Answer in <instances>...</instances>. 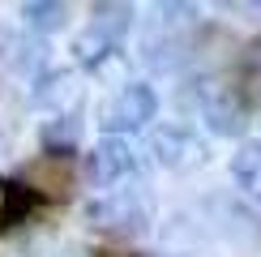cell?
<instances>
[{
    "mask_svg": "<svg viewBox=\"0 0 261 257\" xmlns=\"http://www.w3.org/2000/svg\"><path fill=\"white\" fill-rule=\"evenodd\" d=\"M180 107L201 112V120L210 124V133H219V137H240L248 128V107L240 99V90L227 86V82H219V78H193L180 90Z\"/></svg>",
    "mask_w": 261,
    "mask_h": 257,
    "instance_id": "1",
    "label": "cell"
},
{
    "mask_svg": "<svg viewBox=\"0 0 261 257\" xmlns=\"http://www.w3.org/2000/svg\"><path fill=\"white\" fill-rule=\"evenodd\" d=\"M205 223L214 227V236L240 257H257L261 253V214L248 201H236L227 193H214L205 201Z\"/></svg>",
    "mask_w": 261,
    "mask_h": 257,
    "instance_id": "2",
    "label": "cell"
},
{
    "mask_svg": "<svg viewBox=\"0 0 261 257\" xmlns=\"http://www.w3.org/2000/svg\"><path fill=\"white\" fill-rule=\"evenodd\" d=\"M150 193L133 185V189H112L107 197H94L90 206H86V219L94 223V227L103 232H120V236H133V232H146L150 227Z\"/></svg>",
    "mask_w": 261,
    "mask_h": 257,
    "instance_id": "3",
    "label": "cell"
},
{
    "mask_svg": "<svg viewBox=\"0 0 261 257\" xmlns=\"http://www.w3.org/2000/svg\"><path fill=\"white\" fill-rule=\"evenodd\" d=\"M73 180H77L73 155H51V150H43L35 163L21 167V193H39V197H47V201H64L73 193Z\"/></svg>",
    "mask_w": 261,
    "mask_h": 257,
    "instance_id": "4",
    "label": "cell"
},
{
    "mask_svg": "<svg viewBox=\"0 0 261 257\" xmlns=\"http://www.w3.org/2000/svg\"><path fill=\"white\" fill-rule=\"evenodd\" d=\"M189 39L180 35L176 26H167V21H150L146 35H141V64H146L150 73H176L184 60H189Z\"/></svg>",
    "mask_w": 261,
    "mask_h": 257,
    "instance_id": "5",
    "label": "cell"
},
{
    "mask_svg": "<svg viewBox=\"0 0 261 257\" xmlns=\"http://www.w3.org/2000/svg\"><path fill=\"white\" fill-rule=\"evenodd\" d=\"M154 112H159V94L150 90V86H141V82H128L120 94L107 99L103 124L112 128V137H116V128H141V124H150Z\"/></svg>",
    "mask_w": 261,
    "mask_h": 257,
    "instance_id": "6",
    "label": "cell"
},
{
    "mask_svg": "<svg viewBox=\"0 0 261 257\" xmlns=\"http://www.w3.org/2000/svg\"><path fill=\"white\" fill-rule=\"evenodd\" d=\"M150 150H154V159L163 167H171V171H184V167H193V163L205 159L201 142L193 137V128H184V124H159L154 133H150Z\"/></svg>",
    "mask_w": 261,
    "mask_h": 257,
    "instance_id": "7",
    "label": "cell"
},
{
    "mask_svg": "<svg viewBox=\"0 0 261 257\" xmlns=\"http://www.w3.org/2000/svg\"><path fill=\"white\" fill-rule=\"evenodd\" d=\"M133 167H137L133 146H128L124 137H112V133H107L103 142L94 146V155H90V180H94V185H103V189L128 180V176H133Z\"/></svg>",
    "mask_w": 261,
    "mask_h": 257,
    "instance_id": "8",
    "label": "cell"
},
{
    "mask_svg": "<svg viewBox=\"0 0 261 257\" xmlns=\"http://www.w3.org/2000/svg\"><path fill=\"white\" fill-rule=\"evenodd\" d=\"M47 60V43L30 30L0 26V64H9L13 73H39Z\"/></svg>",
    "mask_w": 261,
    "mask_h": 257,
    "instance_id": "9",
    "label": "cell"
},
{
    "mask_svg": "<svg viewBox=\"0 0 261 257\" xmlns=\"http://www.w3.org/2000/svg\"><path fill=\"white\" fill-rule=\"evenodd\" d=\"M77 73L73 69H51V73H39V86H35V103L39 107H51L56 116L64 112H77Z\"/></svg>",
    "mask_w": 261,
    "mask_h": 257,
    "instance_id": "10",
    "label": "cell"
},
{
    "mask_svg": "<svg viewBox=\"0 0 261 257\" xmlns=\"http://www.w3.org/2000/svg\"><path fill=\"white\" fill-rule=\"evenodd\" d=\"M231 180L253 201H261V142H240V150L231 155Z\"/></svg>",
    "mask_w": 261,
    "mask_h": 257,
    "instance_id": "11",
    "label": "cell"
},
{
    "mask_svg": "<svg viewBox=\"0 0 261 257\" xmlns=\"http://www.w3.org/2000/svg\"><path fill=\"white\" fill-rule=\"evenodd\" d=\"M77 142H82V116L77 112L51 116V120L43 124V150H51V155H73Z\"/></svg>",
    "mask_w": 261,
    "mask_h": 257,
    "instance_id": "12",
    "label": "cell"
},
{
    "mask_svg": "<svg viewBox=\"0 0 261 257\" xmlns=\"http://www.w3.org/2000/svg\"><path fill=\"white\" fill-rule=\"evenodd\" d=\"M21 17H26V26L35 35H56L69 21V5H60V0H30V5H21Z\"/></svg>",
    "mask_w": 261,
    "mask_h": 257,
    "instance_id": "13",
    "label": "cell"
},
{
    "mask_svg": "<svg viewBox=\"0 0 261 257\" xmlns=\"http://www.w3.org/2000/svg\"><path fill=\"white\" fill-rule=\"evenodd\" d=\"M128 26H133V9H128V5H94L90 30H94V35H103L112 47L128 35Z\"/></svg>",
    "mask_w": 261,
    "mask_h": 257,
    "instance_id": "14",
    "label": "cell"
},
{
    "mask_svg": "<svg viewBox=\"0 0 261 257\" xmlns=\"http://www.w3.org/2000/svg\"><path fill=\"white\" fill-rule=\"evenodd\" d=\"M73 52H77V60L82 64H90V69H99V64L107 60V56H112V43H107L103 35H94V30H82V35L77 39H73Z\"/></svg>",
    "mask_w": 261,
    "mask_h": 257,
    "instance_id": "15",
    "label": "cell"
},
{
    "mask_svg": "<svg viewBox=\"0 0 261 257\" xmlns=\"http://www.w3.org/2000/svg\"><path fill=\"white\" fill-rule=\"evenodd\" d=\"M17 120H21V103H17L13 86H9L5 78H0V137L17 133Z\"/></svg>",
    "mask_w": 261,
    "mask_h": 257,
    "instance_id": "16",
    "label": "cell"
},
{
    "mask_svg": "<svg viewBox=\"0 0 261 257\" xmlns=\"http://www.w3.org/2000/svg\"><path fill=\"white\" fill-rule=\"evenodd\" d=\"M21 210H26V193H21V185H9V180H0V232H5L9 223L17 219Z\"/></svg>",
    "mask_w": 261,
    "mask_h": 257,
    "instance_id": "17",
    "label": "cell"
},
{
    "mask_svg": "<svg viewBox=\"0 0 261 257\" xmlns=\"http://www.w3.org/2000/svg\"><path fill=\"white\" fill-rule=\"evenodd\" d=\"M236 90H240L244 107H248V103H253V107H261V64H257V69H248V73H244V82L236 86Z\"/></svg>",
    "mask_w": 261,
    "mask_h": 257,
    "instance_id": "18",
    "label": "cell"
},
{
    "mask_svg": "<svg viewBox=\"0 0 261 257\" xmlns=\"http://www.w3.org/2000/svg\"><path fill=\"white\" fill-rule=\"evenodd\" d=\"M60 257H86V253H82V249H64Z\"/></svg>",
    "mask_w": 261,
    "mask_h": 257,
    "instance_id": "19",
    "label": "cell"
}]
</instances>
